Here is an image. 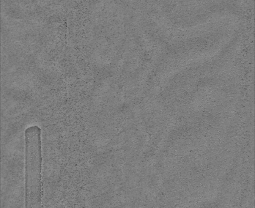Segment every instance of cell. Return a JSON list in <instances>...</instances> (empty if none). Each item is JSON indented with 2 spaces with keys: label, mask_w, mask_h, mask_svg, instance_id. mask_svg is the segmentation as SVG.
<instances>
[{
  "label": "cell",
  "mask_w": 255,
  "mask_h": 208,
  "mask_svg": "<svg viewBox=\"0 0 255 208\" xmlns=\"http://www.w3.org/2000/svg\"><path fill=\"white\" fill-rule=\"evenodd\" d=\"M25 207H42V131L37 125L24 131Z\"/></svg>",
  "instance_id": "1"
}]
</instances>
